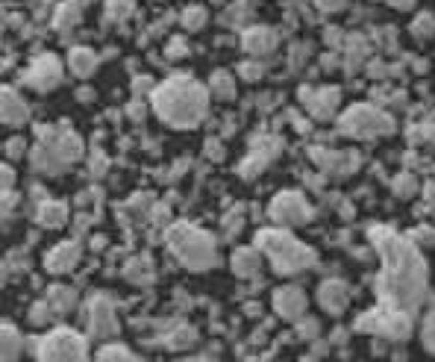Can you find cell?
Instances as JSON below:
<instances>
[{"instance_id": "1", "label": "cell", "mask_w": 435, "mask_h": 362, "mask_svg": "<svg viewBox=\"0 0 435 362\" xmlns=\"http://www.w3.org/2000/svg\"><path fill=\"white\" fill-rule=\"evenodd\" d=\"M371 241L383 263V271L377 277L380 307L412 315L426 295V263L421 251L391 227H373Z\"/></svg>"}, {"instance_id": "2", "label": "cell", "mask_w": 435, "mask_h": 362, "mask_svg": "<svg viewBox=\"0 0 435 362\" xmlns=\"http://www.w3.org/2000/svg\"><path fill=\"white\" fill-rule=\"evenodd\" d=\"M153 109L168 127L191 130L209 112V89L194 77H171L153 89Z\"/></svg>"}, {"instance_id": "3", "label": "cell", "mask_w": 435, "mask_h": 362, "mask_svg": "<svg viewBox=\"0 0 435 362\" xmlns=\"http://www.w3.org/2000/svg\"><path fill=\"white\" fill-rule=\"evenodd\" d=\"M256 248L262 251V256L271 263V268L283 277H291V274H303L309 268H315L318 263V253H315L309 245L288 233L286 227H268V230H259L256 233Z\"/></svg>"}, {"instance_id": "4", "label": "cell", "mask_w": 435, "mask_h": 362, "mask_svg": "<svg viewBox=\"0 0 435 362\" xmlns=\"http://www.w3.org/2000/svg\"><path fill=\"white\" fill-rule=\"evenodd\" d=\"M168 251L180 259V265L188 271H209L218 265V241L212 233L186 224V221H176L165 233Z\"/></svg>"}, {"instance_id": "5", "label": "cell", "mask_w": 435, "mask_h": 362, "mask_svg": "<svg viewBox=\"0 0 435 362\" xmlns=\"http://www.w3.org/2000/svg\"><path fill=\"white\" fill-rule=\"evenodd\" d=\"M38 148L33 150V165L35 171L59 174L65 165L77 163L83 156V138L65 130V127H42L38 130Z\"/></svg>"}, {"instance_id": "6", "label": "cell", "mask_w": 435, "mask_h": 362, "mask_svg": "<svg viewBox=\"0 0 435 362\" xmlns=\"http://www.w3.org/2000/svg\"><path fill=\"white\" fill-rule=\"evenodd\" d=\"M38 362H86L89 359V339L71 327H56L35 341Z\"/></svg>"}, {"instance_id": "7", "label": "cell", "mask_w": 435, "mask_h": 362, "mask_svg": "<svg viewBox=\"0 0 435 362\" xmlns=\"http://www.w3.org/2000/svg\"><path fill=\"white\" fill-rule=\"evenodd\" d=\"M339 130L344 136H350V138H377V136L394 133V118L380 106L356 104L347 112H341Z\"/></svg>"}, {"instance_id": "8", "label": "cell", "mask_w": 435, "mask_h": 362, "mask_svg": "<svg viewBox=\"0 0 435 362\" xmlns=\"http://www.w3.org/2000/svg\"><path fill=\"white\" fill-rule=\"evenodd\" d=\"M356 330L383 336L388 341H403V339L412 336V315L409 312H397V309L377 307L373 312H365L359 321H356Z\"/></svg>"}, {"instance_id": "9", "label": "cell", "mask_w": 435, "mask_h": 362, "mask_svg": "<svg viewBox=\"0 0 435 362\" xmlns=\"http://www.w3.org/2000/svg\"><path fill=\"white\" fill-rule=\"evenodd\" d=\"M268 215L276 227H300V224H309L312 221V204L303 197V192H280L273 200H271V207H268Z\"/></svg>"}, {"instance_id": "10", "label": "cell", "mask_w": 435, "mask_h": 362, "mask_svg": "<svg viewBox=\"0 0 435 362\" xmlns=\"http://www.w3.org/2000/svg\"><path fill=\"white\" fill-rule=\"evenodd\" d=\"M59 83H62V62L50 53L33 59L30 68L24 71V86H30L35 92H50Z\"/></svg>"}, {"instance_id": "11", "label": "cell", "mask_w": 435, "mask_h": 362, "mask_svg": "<svg viewBox=\"0 0 435 362\" xmlns=\"http://www.w3.org/2000/svg\"><path fill=\"white\" fill-rule=\"evenodd\" d=\"M89 333L91 339H112L118 333V315H115V304L106 295H97L89 304Z\"/></svg>"}, {"instance_id": "12", "label": "cell", "mask_w": 435, "mask_h": 362, "mask_svg": "<svg viewBox=\"0 0 435 362\" xmlns=\"http://www.w3.org/2000/svg\"><path fill=\"white\" fill-rule=\"evenodd\" d=\"M306 307L309 300L300 286H283L273 292V312L283 321H300L306 315Z\"/></svg>"}, {"instance_id": "13", "label": "cell", "mask_w": 435, "mask_h": 362, "mask_svg": "<svg viewBox=\"0 0 435 362\" xmlns=\"http://www.w3.org/2000/svg\"><path fill=\"white\" fill-rule=\"evenodd\" d=\"M300 100L306 104V109H309L312 118L324 121V118H332L335 109H339V104H341V92L335 89V86H329V89H318V92H300Z\"/></svg>"}, {"instance_id": "14", "label": "cell", "mask_w": 435, "mask_h": 362, "mask_svg": "<svg viewBox=\"0 0 435 362\" xmlns=\"http://www.w3.org/2000/svg\"><path fill=\"white\" fill-rule=\"evenodd\" d=\"M318 300H321L324 312L341 315V312L347 309V304H350V286L344 283V280H339V277L324 280L321 289H318Z\"/></svg>"}, {"instance_id": "15", "label": "cell", "mask_w": 435, "mask_h": 362, "mask_svg": "<svg viewBox=\"0 0 435 362\" xmlns=\"http://www.w3.org/2000/svg\"><path fill=\"white\" fill-rule=\"evenodd\" d=\"M77 265H80V245H77V241H59V245L50 248L45 256V268L50 274H68Z\"/></svg>"}, {"instance_id": "16", "label": "cell", "mask_w": 435, "mask_h": 362, "mask_svg": "<svg viewBox=\"0 0 435 362\" xmlns=\"http://www.w3.org/2000/svg\"><path fill=\"white\" fill-rule=\"evenodd\" d=\"M276 33L271 30V27H262V24H256V27H250V30H244V35H242V48L250 53V56H256V59H265V56H271L273 50H276Z\"/></svg>"}, {"instance_id": "17", "label": "cell", "mask_w": 435, "mask_h": 362, "mask_svg": "<svg viewBox=\"0 0 435 362\" xmlns=\"http://www.w3.org/2000/svg\"><path fill=\"white\" fill-rule=\"evenodd\" d=\"M0 118H4L6 127H21L30 121V106L27 100L18 94L12 86L4 89V97H0Z\"/></svg>"}, {"instance_id": "18", "label": "cell", "mask_w": 435, "mask_h": 362, "mask_svg": "<svg viewBox=\"0 0 435 362\" xmlns=\"http://www.w3.org/2000/svg\"><path fill=\"white\" fill-rule=\"evenodd\" d=\"M315 159L321 163V168L324 171H329V174H353L356 168H359V153L356 150H339V153H315Z\"/></svg>"}, {"instance_id": "19", "label": "cell", "mask_w": 435, "mask_h": 362, "mask_svg": "<svg viewBox=\"0 0 435 362\" xmlns=\"http://www.w3.org/2000/svg\"><path fill=\"white\" fill-rule=\"evenodd\" d=\"M230 268L235 277H256L262 268V251L259 248H239L230 259Z\"/></svg>"}, {"instance_id": "20", "label": "cell", "mask_w": 435, "mask_h": 362, "mask_svg": "<svg viewBox=\"0 0 435 362\" xmlns=\"http://www.w3.org/2000/svg\"><path fill=\"white\" fill-rule=\"evenodd\" d=\"M35 221H38V227H45V230H59V227H65V221H68V207L62 200H42L35 209Z\"/></svg>"}, {"instance_id": "21", "label": "cell", "mask_w": 435, "mask_h": 362, "mask_svg": "<svg viewBox=\"0 0 435 362\" xmlns=\"http://www.w3.org/2000/svg\"><path fill=\"white\" fill-rule=\"evenodd\" d=\"M68 65H71V74H74V77L86 79V77H91L94 68H97V53H94L91 48H86V45H77V48H71V53H68Z\"/></svg>"}, {"instance_id": "22", "label": "cell", "mask_w": 435, "mask_h": 362, "mask_svg": "<svg viewBox=\"0 0 435 362\" xmlns=\"http://www.w3.org/2000/svg\"><path fill=\"white\" fill-rule=\"evenodd\" d=\"M47 304L53 307L56 315H65L77 307V292L68 289V286H50L47 289Z\"/></svg>"}, {"instance_id": "23", "label": "cell", "mask_w": 435, "mask_h": 362, "mask_svg": "<svg viewBox=\"0 0 435 362\" xmlns=\"http://www.w3.org/2000/svg\"><path fill=\"white\" fill-rule=\"evenodd\" d=\"M80 18H83V4L80 0H68V4H62L56 9V27L59 30H71L80 24Z\"/></svg>"}, {"instance_id": "24", "label": "cell", "mask_w": 435, "mask_h": 362, "mask_svg": "<svg viewBox=\"0 0 435 362\" xmlns=\"http://www.w3.org/2000/svg\"><path fill=\"white\" fill-rule=\"evenodd\" d=\"M209 92L218 97V100H232L235 97V79L230 71H215L212 79H209Z\"/></svg>"}, {"instance_id": "25", "label": "cell", "mask_w": 435, "mask_h": 362, "mask_svg": "<svg viewBox=\"0 0 435 362\" xmlns=\"http://www.w3.org/2000/svg\"><path fill=\"white\" fill-rule=\"evenodd\" d=\"M21 348H24V341H21V333L15 330V324H4V362H15L18 356H21Z\"/></svg>"}, {"instance_id": "26", "label": "cell", "mask_w": 435, "mask_h": 362, "mask_svg": "<svg viewBox=\"0 0 435 362\" xmlns=\"http://www.w3.org/2000/svg\"><path fill=\"white\" fill-rule=\"evenodd\" d=\"M94 362H135V353L127 345H103L97 351Z\"/></svg>"}, {"instance_id": "27", "label": "cell", "mask_w": 435, "mask_h": 362, "mask_svg": "<svg viewBox=\"0 0 435 362\" xmlns=\"http://www.w3.org/2000/svg\"><path fill=\"white\" fill-rule=\"evenodd\" d=\"M209 21V12L203 6H186L183 12V27L188 33H197V30H203V24Z\"/></svg>"}, {"instance_id": "28", "label": "cell", "mask_w": 435, "mask_h": 362, "mask_svg": "<svg viewBox=\"0 0 435 362\" xmlns=\"http://www.w3.org/2000/svg\"><path fill=\"white\" fill-rule=\"evenodd\" d=\"M421 341H424V348L435 356V307L426 312L424 324H421Z\"/></svg>"}, {"instance_id": "29", "label": "cell", "mask_w": 435, "mask_h": 362, "mask_svg": "<svg viewBox=\"0 0 435 362\" xmlns=\"http://www.w3.org/2000/svg\"><path fill=\"white\" fill-rule=\"evenodd\" d=\"M132 12V0H106V15L112 21H124Z\"/></svg>"}, {"instance_id": "30", "label": "cell", "mask_w": 435, "mask_h": 362, "mask_svg": "<svg viewBox=\"0 0 435 362\" xmlns=\"http://www.w3.org/2000/svg\"><path fill=\"white\" fill-rule=\"evenodd\" d=\"M435 33V21H432V15H418L414 18V24H412V35L414 38H429Z\"/></svg>"}, {"instance_id": "31", "label": "cell", "mask_w": 435, "mask_h": 362, "mask_svg": "<svg viewBox=\"0 0 435 362\" xmlns=\"http://www.w3.org/2000/svg\"><path fill=\"white\" fill-rule=\"evenodd\" d=\"M50 315H56V312H53V307L47 304V300H38V304H33V312H30L33 324H47Z\"/></svg>"}, {"instance_id": "32", "label": "cell", "mask_w": 435, "mask_h": 362, "mask_svg": "<svg viewBox=\"0 0 435 362\" xmlns=\"http://www.w3.org/2000/svg\"><path fill=\"white\" fill-rule=\"evenodd\" d=\"M414 189H418V183H414V177H409V174H403V177L394 180V192H397L400 197H412Z\"/></svg>"}, {"instance_id": "33", "label": "cell", "mask_w": 435, "mask_h": 362, "mask_svg": "<svg viewBox=\"0 0 435 362\" xmlns=\"http://www.w3.org/2000/svg\"><path fill=\"white\" fill-rule=\"evenodd\" d=\"M171 59H183L186 53H188V45H186V38L183 35H176V38H171L168 42V50H165Z\"/></svg>"}, {"instance_id": "34", "label": "cell", "mask_w": 435, "mask_h": 362, "mask_svg": "<svg viewBox=\"0 0 435 362\" xmlns=\"http://www.w3.org/2000/svg\"><path fill=\"white\" fill-rule=\"evenodd\" d=\"M194 341V330L191 327H180V333H176L174 339H168L171 348H183V345H191Z\"/></svg>"}, {"instance_id": "35", "label": "cell", "mask_w": 435, "mask_h": 362, "mask_svg": "<svg viewBox=\"0 0 435 362\" xmlns=\"http://www.w3.org/2000/svg\"><path fill=\"white\" fill-rule=\"evenodd\" d=\"M24 153H27V142H24V138H9L6 156H9V159H21Z\"/></svg>"}, {"instance_id": "36", "label": "cell", "mask_w": 435, "mask_h": 362, "mask_svg": "<svg viewBox=\"0 0 435 362\" xmlns=\"http://www.w3.org/2000/svg\"><path fill=\"white\" fill-rule=\"evenodd\" d=\"M239 71H242V77H244V79H250V83H253V79H259V77H262V65H253V62H244Z\"/></svg>"}, {"instance_id": "37", "label": "cell", "mask_w": 435, "mask_h": 362, "mask_svg": "<svg viewBox=\"0 0 435 362\" xmlns=\"http://www.w3.org/2000/svg\"><path fill=\"white\" fill-rule=\"evenodd\" d=\"M318 4V9H324V12H339L347 0H315Z\"/></svg>"}, {"instance_id": "38", "label": "cell", "mask_w": 435, "mask_h": 362, "mask_svg": "<svg viewBox=\"0 0 435 362\" xmlns=\"http://www.w3.org/2000/svg\"><path fill=\"white\" fill-rule=\"evenodd\" d=\"M388 4H391L394 9H403V12H406V9H412V6H414V0H388Z\"/></svg>"}, {"instance_id": "39", "label": "cell", "mask_w": 435, "mask_h": 362, "mask_svg": "<svg viewBox=\"0 0 435 362\" xmlns=\"http://www.w3.org/2000/svg\"><path fill=\"white\" fill-rule=\"evenodd\" d=\"M12 180H15V177H12V168L6 165V168H4V192H12Z\"/></svg>"}, {"instance_id": "40", "label": "cell", "mask_w": 435, "mask_h": 362, "mask_svg": "<svg viewBox=\"0 0 435 362\" xmlns=\"http://www.w3.org/2000/svg\"><path fill=\"white\" fill-rule=\"evenodd\" d=\"M315 333H318V324H315V321H306V330L300 327V336H306V339H312Z\"/></svg>"}]
</instances>
